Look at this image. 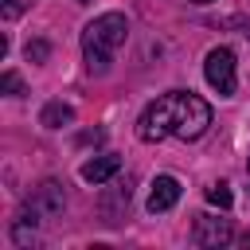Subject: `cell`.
<instances>
[{
  "mask_svg": "<svg viewBox=\"0 0 250 250\" xmlns=\"http://www.w3.org/2000/svg\"><path fill=\"white\" fill-rule=\"evenodd\" d=\"M211 125V105L191 94V90H168L156 102L145 105V113L137 117V137L141 141H164V137H180V141H195L203 137Z\"/></svg>",
  "mask_w": 250,
  "mask_h": 250,
  "instance_id": "cell-1",
  "label": "cell"
},
{
  "mask_svg": "<svg viewBox=\"0 0 250 250\" xmlns=\"http://www.w3.org/2000/svg\"><path fill=\"white\" fill-rule=\"evenodd\" d=\"M129 35V20L121 12H102L82 27V55H86V70L90 74H105L113 51L125 43Z\"/></svg>",
  "mask_w": 250,
  "mask_h": 250,
  "instance_id": "cell-2",
  "label": "cell"
},
{
  "mask_svg": "<svg viewBox=\"0 0 250 250\" xmlns=\"http://www.w3.org/2000/svg\"><path fill=\"white\" fill-rule=\"evenodd\" d=\"M62 207H66V191H62V184H59V180H43V184L27 195V203H23L20 219L35 227V223H47V219L62 215Z\"/></svg>",
  "mask_w": 250,
  "mask_h": 250,
  "instance_id": "cell-3",
  "label": "cell"
},
{
  "mask_svg": "<svg viewBox=\"0 0 250 250\" xmlns=\"http://www.w3.org/2000/svg\"><path fill=\"white\" fill-rule=\"evenodd\" d=\"M203 78L211 90H219L223 98H234L238 78H234V51L230 47H211L203 59Z\"/></svg>",
  "mask_w": 250,
  "mask_h": 250,
  "instance_id": "cell-4",
  "label": "cell"
},
{
  "mask_svg": "<svg viewBox=\"0 0 250 250\" xmlns=\"http://www.w3.org/2000/svg\"><path fill=\"white\" fill-rule=\"evenodd\" d=\"M230 223L227 219H215V215H195V230H191V238L199 242V246H227L230 242Z\"/></svg>",
  "mask_w": 250,
  "mask_h": 250,
  "instance_id": "cell-5",
  "label": "cell"
},
{
  "mask_svg": "<svg viewBox=\"0 0 250 250\" xmlns=\"http://www.w3.org/2000/svg\"><path fill=\"white\" fill-rule=\"evenodd\" d=\"M180 203V180L176 176H156L152 180V188H148V211L152 215H160V211H172Z\"/></svg>",
  "mask_w": 250,
  "mask_h": 250,
  "instance_id": "cell-6",
  "label": "cell"
},
{
  "mask_svg": "<svg viewBox=\"0 0 250 250\" xmlns=\"http://www.w3.org/2000/svg\"><path fill=\"white\" fill-rule=\"evenodd\" d=\"M117 172H121V160L109 156V152H105V156H94V160L82 164V180H86V184H105V180L117 176Z\"/></svg>",
  "mask_w": 250,
  "mask_h": 250,
  "instance_id": "cell-7",
  "label": "cell"
},
{
  "mask_svg": "<svg viewBox=\"0 0 250 250\" xmlns=\"http://www.w3.org/2000/svg\"><path fill=\"white\" fill-rule=\"evenodd\" d=\"M70 121H74V109H70L66 102H59V98L47 102L43 113H39V125H43V129H62V125H70Z\"/></svg>",
  "mask_w": 250,
  "mask_h": 250,
  "instance_id": "cell-8",
  "label": "cell"
},
{
  "mask_svg": "<svg viewBox=\"0 0 250 250\" xmlns=\"http://www.w3.org/2000/svg\"><path fill=\"white\" fill-rule=\"evenodd\" d=\"M203 195H207V203H211V207H223V211L234 203V195H230V188H227V184H211Z\"/></svg>",
  "mask_w": 250,
  "mask_h": 250,
  "instance_id": "cell-9",
  "label": "cell"
},
{
  "mask_svg": "<svg viewBox=\"0 0 250 250\" xmlns=\"http://www.w3.org/2000/svg\"><path fill=\"white\" fill-rule=\"evenodd\" d=\"M23 55H27V62H47V59H51V43H47V39H31V43L23 47Z\"/></svg>",
  "mask_w": 250,
  "mask_h": 250,
  "instance_id": "cell-10",
  "label": "cell"
},
{
  "mask_svg": "<svg viewBox=\"0 0 250 250\" xmlns=\"http://www.w3.org/2000/svg\"><path fill=\"white\" fill-rule=\"evenodd\" d=\"M0 90H4L8 98H23V78H20L16 70H4V74H0Z\"/></svg>",
  "mask_w": 250,
  "mask_h": 250,
  "instance_id": "cell-11",
  "label": "cell"
},
{
  "mask_svg": "<svg viewBox=\"0 0 250 250\" xmlns=\"http://www.w3.org/2000/svg\"><path fill=\"white\" fill-rule=\"evenodd\" d=\"M20 12H23V0H4V4H0V16H4V20H16Z\"/></svg>",
  "mask_w": 250,
  "mask_h": 250,
  "instance_id": "cell-12",
  "label": "cell"
},
{
  "mask_svg": "<svg viewBox=\"0 0 250 250\" xmlns=\"http://www.w3.org/2000/svg\"><path fill=\"white\" fill-rule=\"evenodd\" d=\"M191 4H207V0H191Z\"/></svg>",
  "mask_w": 250,
  "mask_h": 250,
  "instance_id": "cell-13",
  "label": "cell"
}]
</instances>
